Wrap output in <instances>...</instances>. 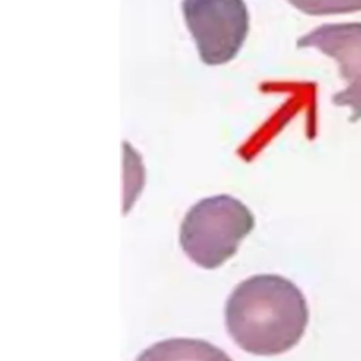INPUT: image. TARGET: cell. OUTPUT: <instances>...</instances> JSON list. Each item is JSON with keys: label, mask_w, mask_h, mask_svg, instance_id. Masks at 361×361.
Returning <instances> with one entry per match:
<instances>
[{"label": "cell", "mask_w": 361, "mask_h": 361, "mask_svg": "<svg viewBox=\"0 0 361 361\" xmlns=\"http://www.w3.org/2000/svg\"><path fill=\"white\" fill-rule=\"evenodd\" d=\"M254 216L238 199L219 195L192 206L180 226V245L199 267L213 269L227 261L252 230Z\"/></svg>", "instance_id": "obj_2"}, {"label": "cell", "mask_w": 361, "mask_h": 361, "mask_svg": "<svg viewBox=\"0 0 361 361\" xmlns=\"http://www.w3.org/2000/svg\"><path fill=\"white\" fill-rule=\"evenodd\" d=\"M309 14H330L361 10V0H289Z\"/></svg>", "instance_id": "obj_6"}, {"label": "cell", "mask_w": 361, "mask_h": 361, "mask_svg": "<svg viewBox=\"0 0 361 361\" xmlns=\"http://www.w3.org/2000/svg\"><path fill=\"white\" fill-rule=\"evenodd\" d=\"M309 322L300 289L279 275H254L243 281L226 305V324L233 340L257 355L290 350Z\"/></svg>", "instance_id": "obj_1"}, {"label": "cell", "mask_w": 361, "mask_h": 361, "mask_svg": "<svg viewBox=\"0 0 361 361\" xmlns=\"http://www.w3.org/2000/svg\"><path fill=\"white\" fill-rule=\"evenodd\" d=\"M298 47H312L338 62L347 86L333 96L337 106L351 109L350 121L361 118V21L323 24L298 39Z\"/></svg>", "instance_id": "obj_4"}, {"label": "cell", "mask_w": 361, "mask_h": 361, "mask_svg": "<svg viewBox=\"0 0 361 361\" xmlns=\"http://www.w3.org/2000/svg\"><path fill=\"white\" fill-rule=\"evenodd\" d=\"M137 361H231V358L203 340L169 338L144 350Z\"/></svg>", "instance_id": "obj_5"}, {"label": "cell", "mask_w": 361, "mask_h": 361, "mask_svg": "<svg viewBox=\"0 0 361 361\" xmlns=\"http://www.w3.org/2000/svg\"><path fill=\"white\" fill-rule=\"evenodd\" d=\"M182 10L203 62L219 65L235 56L248 32L244 0H182Z\"/></svg>", "instance_id": "obj_3"}]
</instances>
